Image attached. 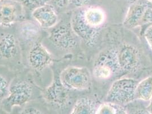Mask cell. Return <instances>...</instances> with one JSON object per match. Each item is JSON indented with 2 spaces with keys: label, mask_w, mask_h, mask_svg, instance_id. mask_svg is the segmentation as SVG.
I'll return each mask as SVG.
<instances>
[{
  "label": "cell",
  "mask_w": 152,
  "mask_h": 114,
  "mask_svg": "<svg viewBox=\"0 0 152 114\" xmlns=\"http://www.w3.org/2000/svg\"><path fill=\"white\" fill-rule=\"evenodd\" d=\"M96 114H128L127 110L120 104L106 101L97 108Z\"/></svg>",
  "instance_id": "17"
},
{
  "label": "cell",
  "mask_w": 152,
  "mask_h": 114,
  "mask_svg": "<svg viewBox=\"0 0 152 114\" xmlns=\"http://www.w3.org/2000/svg\"><path fill=\"white\" fill-rule=\"evenodd\" d=\"M96 104L92 99L84 97L76 101L70 114H96Z\"/></svg>",
  "instance_id": "14"
},
{
  "label": "cell",
  "mask_w": 152,
  "mask_h": 114,
  "mask_svg": "<svg viewBox=\"0 0 152 114\" xmlns=\"http://www.w3.org/2000/svg\"><path fill=\"white\" fill-rule=\"evenodd\" d=\"M23 7L30 10H34L39 7L48 4L51 0H18Z\"/></svg>",
  "instance_id": "19"
},
{
  "label": "cell",
  "mask_w": 152,
  "mask_h": 114,
  "mask_svg": "<svg viewBox=\"0 0 152 114\" xmlns=\"http://www.w3.org/2000/svg\"><path fill=\"white\" fill-rule=\"evenodd\" d=\"M33 93L31 84L28 82L19 81L9 87V94L2 101V107L7 113L15 106H22L31 99Z\"/></svg>",
  "instance_id": "4"
},
{
  "label": "cell",
  "mask_w": 152,
  "mask_h": 114,
  "mask_svg": "<svg viewBox=\"0 0 152 114\" xmlns=\"http://www.w3.org/2000/svg\"><path fill=\"white\" fill-rule=\"evenodd\" d=\"M52 1V0H51ZM54 5L59 9H63L64 7L68 6L72 4V0H52Z\"/></svg>",
  "instance_id": "23"
},
{
  "label": "cell",
  "mask_w": 152,
  "mask_h": 114,
  "mask_svg": "<svg viewBox=\"0 0 152 114\" xmlns=\"http://www.w3.org/2000/svg\"><path fill=\"white\" fill-rule=\"evenodd\" d=\"M49 38L53 45L61 50H70L74 49L77 44L75 34L70 25L61 24L55 26L50 32Z\"/></svg>",
  "instance_id": "5"
},
{
  "label": "cell",
  "mask_w": 152,
  "mask_h": 114,
  "mask_svg": "<svg viewBox=\"0 0 152 114\" xmlns=\"http://www.w3.org/2000/svg\"><path fill=\"white\" fill-rule=\"evenodd\" d=\"M144 37L149 47L152 50V25L149 26L144 33Z\"/></svg>",
  "instance_id": "22"
},
{
  "label": "cell",
  "mask_w": 152,
  "mask_h": 114,
  "mask_svg": "<svg viewBox=\"0 0 152 114\" xmlns=\"http://www.w3.org/2000/svg\"><path fill=\"white\" fill-rule=\"evenodd\" d=\"M59 79L68 90L83 91L89 89L91 83L90 72L85 67H66L61 71Z\"/></svg>",
  "instance_id": "3"
},
{
  "label": "cell",
  "mask_w": 152,
  "mask_h": 114,
  "mask_svg": "<svg viewBox=\"0 0 152 114\" xmlns=\"http://www.w3.org/2000/svg\"><path fill=\"white\" fill-rule=\"evenodd\" d=\"M9 87L7 79L0 76V101H2L9 94Z\"/></svg>",
  "instance_id": "20"
},
{
  "label": "cell",
  "mask_w": 152,
  "mask_h": 114,
  "mask_svg": "<svg viewBox=\"0 0 152 114\" xmlns=\"http://www.w3.org/2000/svg\"><path fill=\"white\" fill-rule=\"evenodd\" d=\"M139 82L133 78H123L112 83L106 96V101L124 105L136 99L135 90Z\"/></svg>",
  "instance_id": "2"
},
{
  "label": "cell",
  "mask_w": 152,
  "mask_h": 114,
  "mask_svg": "<svg viewBox=\"0 0 152 114\" xmlns=\"http://www.w3.org/2000/svg\"><path fill=\"white\" fill-rule=\"evenodd\" d=\"M22 7L18 1L0 0V26H12L20 16Z\"/></svg>",
  "instance_id": "9"
},
{
  "label": "cell",
  "mask_w": 152,
  "mask_h": 114,
  "mask_svg": "<svg viewBox=\"0 0 152 114\" xmlns=\"http://www.w3.org/2000/svg\"><path fill=\"white\" fill-rule=\"evenodd\" d=\"M18 51L17 41L12 34H6L0 39V58L10 59L15 57Z\"/></svg>",
  "instance_id": "12"
},
{
  "label": "cell",
  "mask_w": 152,
  "mask_h": 114,
  "mask_svg": "<svg viewBox=\"0 0 152 114\" xmlns=\"http://www.w3.org/2000/svg\"><path fill=\"white\" fill-rule=\"evenodd\" d=\"M93 72L95 78L101 80L107 79L114 74L113 71L107 67L99 64L94 66Z\"/></svg>",
  "instance_id": "18"
},
{
  "label": "cell",
  "mask_w": 152,
  "mask_h": 114,
  "mask_svg": "<svg viewBox=\"0 0 152 114\" xmlns=\"http://www.w3.org/2000/svg\"><path fill=\"white\" fill-rule=\"evenodd\" d=\"M117 58L121 71L134 72L140 66L139 51L129 44H124L116 49Z\"/></svg>",
  "instance_id": "6"
},
{
  "label": "cell",
  "mask_w": 152,
  "mask_h": 114,
  "mask_svg": "<svg viewBox=\"0 0 152 114\" xmlns=\"http://www.w3.org/2000/svg\"><path fill=\"white\" fill-rule=\"evenodd\" d=\"M131 114H150L148 109L138 108L134 110Z\"/></svg>",
  "instance_id": "24"
},
{
  "label": "cell",
  "mask_w": 152,
  "mask_h": 114,
  "mask_svg": "<svg viewBox=\"0 0 152 114\" xmlns=\"http://www.w3.org/2000/svg\"><path fill=\"white\" fill-rule=\"evenodd\" d=\"M32 16L39 25L45 29L54 27L58 22V15L55 7L51 4L39 7L32 11Z\"/></svg>",
  "instance_id": "11"
},
{
  "label": "cell",
  "mask_w": 152,
  "mask_h": 114,
  "mask_svg": "<svg viewBox=\"0 0 152 114\" xmlns=\"http://www.w3.org/2000/svg\"><path fill=\"white\" fill-rule=\"evenodd\" d=\"M106 14L99 7H78L73 13L71 28L78 37L90 46H94L106 21Z\"/></svg>",
  "instance_id": "1"
},
{
  "label": "cell",
  "mask_w": 152,
  "mask_h": 114,
  "mask_svg": "<svg viewBox=\"0 0 152 114\" xmlns=\"http://www.w3.org/2000/svg\"><path fill=\"white\" fill-rule=\"evenodd\" d=\"M96 64L107 67L113 71L114 74L121 71L118 61L116 49H108L101 52L95 60L94 65Z\"/></svg>",
  "instance_id": "13"
},
{
  "label": "cell",
  "mask_w": 152,
  "mask_h": 114,
  "mask_svg": "<svg viewBox=\"0 0 152 114\" xmlns=\"http://www.w3.org/2000/svg\"><path fill=\"white\" fill-rule=\"evenodd\" d=\"M126 1H127L128 2H131L132 4L133 2H134L135 1H136L137 0H126Z\"/></svg>",
  "instance_id": "26"
},
{
  "label": "cell",
  "mask_w": 152,
  "mask_h": 114,
  "mask_svg": "<svg viewBox=\"0 0 152 114\" xmlns=\"http://www.w3.org/2000/svg\"><path fill=\"white\" fill-rule=\"evenodd\" d=\"M28 62L33 70L40 72L53 63V57L43 44L36 42L28 52Z\"/></svg>",
  "instance_id": "7"
},
{
  "label": "cell",
  "mask_w": 152,
  "mask_h": 114,
  "mask_svg": "<svg viewBox=\"0 0 152 114\" xmlns=\"http://www.w3.org/2000/svg\"><path fill=\"white\" fill-rule=\"evenodd\" d=\"M136 99L148 101L152 99V76L138 82L135 90Z\"/></svg>",
  "instance_id": "15"
},
{
  "label": "cell",
  "mask_w": 152,
  "mask_h": 114,
  "mask_svg": "<svg viewBox=\"0 0 152 114\" xmlns=\"http://www.w3.org/2000/svg\"><path fill=\"white\" fill-rule=\"evenodd\" d=\"M19 114H45L39 108L35 107H27L23 108Z\"/></svg>",
  "instance_id": "21"
},
{
  "label": "cell",
  "mask_w": 152,
  "mask_h": 114,
  "mask_svg": "<svg viewBox=\"0 0 152 114\" xmlns=\"http://www.w3.org/2000/svg\"><path fill=\"white\" fill-rule=\"evenodd\" d=\"M151 4L145 0H137L129 7L124 21V25L132 29L144 25L146 11Z\"/></svg>",
  "instance_id": "10"
},
{
  "label": "cell",
  "mask_w": 152,
  "mask_h": 114,
  "mask_svg": "<svg viewBox=\"0 0 152 114\" xmlns=\"http://www.w3.org/2000/svg\"><path fill=\"white\" fill-rule=\"evenodd\" d=\"M39 29L37 24L30 22H23L20 26V34L26 41H33L38 37Z\"/></svg>",
  "instance_id": "16"
},
{
  "label": "cell",
  "mask_w": 152,
  "mask_h": 114,
  "mask_svg": "<svg viewBox=\"0 0 152 114\" xmlns=\"http://www.w3.org/2000/svg\"><path fill=\"white\" fill-rule=\"evenodd\" d=\"M68 91L62 84L58 77L45 89V99L53 106L62 108L66 106L69 100Z\"/></svg>",
  "instance_id": "8"
},
{
  "label": "cell",
  "mask_w": 152,
  "mask_h": 114,
  "mask_svg": "<svg viewBox=\"0 0 152 114\" xmlns=\"http://www.w3.org/2000/svg\"><path fill=\"white\" fill-rule=\"evenodd\" d=\"M148 110L150 114H152V102L151 103V104H150V106H149V107Z\"/></svg>",
  "instance_id": "25"
}]
</instances>
